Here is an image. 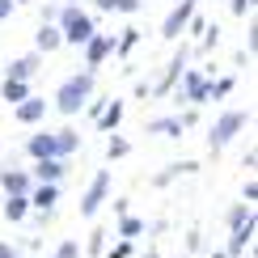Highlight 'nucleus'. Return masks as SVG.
I'll use <instances>...</instances> for the list:
<instances>
[{
    "label": "nucleus",
    "instance_id": "obj_6",
    "mask_svg": "<svg viewBox=\"0 0 258 258\" xmlns=\"http://www.w3.org/2000/svg\"><path fill=\"white\" fill-rule=\"evenodd\" d=\"M110 55H114V34H102V30H93L89 42H85V68L98 72Z\"/></svg>",
    "mask_w": 258,
    "mask_h": 258
},
{
    "label": "nucleus",
    "instance_id": "obj_19",
    "mask_svg": "<svg viewBox=\"0 0 258 258\" xmlns=\"http://www.w3.org/2000/svg\"><path fill=\"white\" fill-rule=\"evenodd\" d=\"M77 148H81V136L72 132V127H63V132H55V157H63V161H68L72 153H77Z\"/></svg>",
    "mask_w": 258,
    "mask_h": 258
},
{
    "label": "nucleus",
    "instance_id": "obj_29",
    "mask_svg": "<svg viewBox=\"0 0 258 258\" xmlns=\"http://www.w3.org/2000/svg\"><path fill=\"white\" fill-rule=\"evenodd\" d=\"M229 9H233V17H245V13H254V0H229Z\"/></svg>",
    "mask_w": 258,
    "mask_h": 258
},
{
    "label": "nucleus",
    "instance_id": "obj_32",
    "mask_svg": "<svg viewBox=\"0 0 258 258\" xmlns=\"http://www.w3.org/2000/svg\"><path fill=\"white\" fill-rule=\"evenodd\" d=\"M144 0H114V13H140Z\"/></svg>",
    "mask_w": 258,
    "mask_h": 258
},
{
    "label": "nucleus",
    "instance_id": "obj_9",
    "mask_svg": "<svg viewBox=\"0 0 258 258\" xmlns=\"http://www.w3.org/2000/svg\"><path fill=\"white\" fill-rule=\"evenodd\" d=\"M47 110H51V102H47V98H34V93H30V98H21V102H17V123L38 127L42 119H47Z\"/></svg>",
    "mask_w": 258,
    "mask_h": 258
},
{
    "label": "nucleus",
    "instance_id": "obj_15",
    "mask_svg": "<svg viewBox=\"0 0 258 258\" xmlns=\"http://www.w3.org/2000/svg\"><path fill=\"white\" fill-rule=\"evenodd\" d=\"M26 153L30 157H55V132H30V140H26Z\"/></svg>",
    "mask_w": 258,
    "mask_h": 258
},
{
    "label": "nucleus",
    "instance_id": "obj_39",
    "mask_svg": "<svg viewBox=\"0 0 258 258\" xmlns=\"http://www.w3.org/2000/svg\"><path fill=\"white\" fill-rule=\"evenodd\" d=\"M208 258H229V254H224V250H212V254H208Z\"/></svg>",
    "mask_w": 258,
    "mask_h": 258
},
{
    "label": "nucleus",
    "instance_id": "obj_35",
    "mask_svg": "<svg viewBox=\"0 0 258 258\" xmlns=\"http://www.w3.org/2000/svg\"><path fill=\"white\" fill-rule=\"evenodd\" d=\"M13 9H17L13 0H0V21H9V13H13Z\"/></svg>",
    "mask_w": 258,
    "mask_h": 258
},
{
    "label": "nucleus",
    "instance_id": "obj_13",
    "mask_svg": "<svg viewBox=\"0 0 258 258\" xmlns=\"http://www.w3.org/2000/svg\"><path fill=\"white\" fill-rule=\"evenodd\" d=\"M63 174H68V161L63 157H38V165H34V182H59Z\"/></svg>",
    "mask_w": 258,
    "mask_h": 258
},
{
    "label": "nucleus",
    "instance_id": "obj_12",
    "mask_svg": "<svg viewBox=\"0 0 258 258\" xmlns=\"http://www.w3.org/2000/svg\"><path fill=\"white\" fill-rule=\"evenodd\" d=\"M0 186H5V195H30L34 178H30V169H0Z\"/></svg>",
    "mask_w": 258,
    "mask_h": 258
},
{
    "label": "nucleus",
    "instance_id": "obj_26",
    "mask_svg": "<svg viewBox=\"0 0 258 258\" xmlns=\"http://www.w3.org/2000/svg\"><path fill=\"white\" fill-rule=\"evenodd\" d=\"M127 153H132V144H127L123 136H110V148H106V157H110V161H119V157H127Z\"/></svg>",
    "mask_w": 258,
    "mask_h": 258
},
{
    "label": "nucleus",
    "instance_id": "obj_40",
    "mask_svg": "<svg viewBox=\"0 0 258 258\" xmlns=\"http://www.w3.org/2000/svg\"><path fill=\"white\" fill-rule=\"evenodd\" d=\"M55 5H77V0H55Z\"/></svg>",
    "mask_w": 258,
    "mask_h": 258
},
{
    "label": "nucleus",
    "instance_id": "obj_18",
    "mask_svg": "<svg viewBox=\"0 0 258 258\" xmlns=\"http://www.w3.org/2000/svg\"><path fill=\"white\" fill-rule=\"evenodd\" d=\"M0 98H5L9 106H17L21 98H30V81H13V77H5V85H0Z\"/></svg>",
    "mask_w": 258,
    "mask_h": 258
},
{
    "label": "nucleus",
    "instance_id": "obj_41",
    "mask_svg": "<svg viewBox=\"0 0 258 258\" xmlns=\"http://www.w3.org/2000/svg\"><path fill=\"white\" fill-rule=\"evenodd\" d=\"M13 5H30V0H13Z\"/></svg>",
    "mask_w": 258,
    "mask_h": 258
},
{
    "label": "nucleus",
    "instance_id": "obj_22",
    "mask_svg": "<svg viewBox=\"0 0 258 258\" xmlns=\"http://www.w3.org/2000/svg\"><path fill=\"white\" fill-rule=\"evenodd\" d=\"M119 123H123V102L102 106V114H98V127H102V132H119Z\"/></svg>",
    "mask_w": 258,
    "mask_h": 258
},
{
    "label": "nucleus",
    "instance_id": "obj_21",
    "mask_svg": "<svg viewBox=\"0 0 258 258\" xmlns=\"http://www.w3.org/2000/svg\"><path fill=\"white\" fill-rule=\"evenodd\" d=\"M26 216H30V199L26 195H9L5 199V220L17 224V220H26Z\"/></svg>",
    "mask_w": 258,
    "mask_h": 258
},
{
    "label": "nucleus",
    "instance_id": "obj_16",
    "mask_svg": "<svg viewBox=\"0 0 258 258\" xmlns=\"http://www.w3.org/2000/svg\"><path fill=\"white\" fill-rule=\"evenodd\" d=\"M38 68H42V55H38V51H34V55H17L13 63H9V77H13V81H30Z\"/></svg>",
    "mask_w": 258,
    "mask_h": 258
},
{
    "label": "nucleus",
    "instance_id": "obj_17",
    "mask_svg": "<svg viewBox=\"0 0 258 258\" xmlns=\"http://www.w3.org/2000/svg\"><path fill=\"white\" fill-rule=\"evenodd\" d=\"M148 136H182V119L178 114H165V119H148L144 123Z\"/></svg>",
    "mask_w": 258,
    "mask_h": 258
},
{
    "label": "nucleus",
    "instance_id": "obj_2",
    "mask_svg": "<svg viewBox=\"0 0 258 258\" xmlns=\"http://www.w3.org/2000/svg\"><path fill=\"white\" fill-rule=\"evenodd\" d=\"M93 98V72L85 68L77 72V77H68L59 85V93H55V110L63 114V119H72V114H81L85 110V102Z\"/></svg>",
    "mask_w": 258,
    "mask_h": 258
},
{
    "label": "nucleus",
    "instance_id": "obj_33",
    "mask_svg": "<svg viewBox=\"0 0 258 258\" xmlns=\"http://www.w3.org/2000/svg\"><path fill=\"white\" fill-rule=\"evenodd\" d=\"M110 258H132V241L119 237V245H110Z\"/></svg>",
    "mask_w": 258,
    "mask_h": 258
},
{
    "label": "nucleus",
    "instance_id": "obj_5",
    "mask_svg": "<svg viewBox=\"0 0 258 258\" xmlns=\"http://www.w3.org/2000/svg\"><path fill=\"white\" fill-rule=\"evenodd\" d=\"M178 102H190V106H203L208 102V77L195 68H182V77H178Z\"/></svg>",
    "mask_w": 258,
    "mask_h": 258
},
{
    "label": "nucleus",
    "instance_id": "obj_1",
    "mask_svg": "<svg viewBox=\"0 0 258 258\" xmlns=\"http://www.w3.org/2000/svg\"><path fill=\"white\" fill-rule=\"evenodd\" d=\"M55 26H59V34H63V47H85V42H89V34L98 30V21L85 13L81 5H59Z\"/></svg>",
    "mask_w": 258,
    "mask_h": 258
},
{
    "label": "nucleus",
    "instance_id": "obj_36",
    "mask_svg": "<svg viewBox=\"0 0 258 258\" xmlns=\"http://www.w3.org/2000/svg\"><path fill=\"white\" fill-rule=\"evenodd\" d=\"M93 9H102V13H114V0H93Z\"/></svg>",
    "mask_w": 258,
    "mask_h": 258
},
{
    "label": "nucleus",
    "instance_id": "obj_11",
    "mask_svg": "<svg viewBox=\"0 0 258 258\" xmlns=\"http://www.w3.org/2000/svg\"><path fill=\"white\" fill-rule=\"evenodd\" d=\"M250 241H254V212H250L241 224H233V237H229V250H224V254H229V258H241Z\"/></svg>",
    "mask_w": 258,
    "mask_h": 258
},
{
    "label": "nucleus",
    "instance_id": "obj_27",
    "mask_svg": "<svg viewBox=\"0 0 258 258\" xmlns=\"http://www.w3.org/2000/svg\"><path fill=\"white\" fill-rule=\"evenodd\" d=\"M81 254H85V245H77L72 237H68V241H59V250H55V258H81Z\"/></svg>",
    "mask_w": 258,
    "mask_h": 258
},
{
    "label": "nucleus",
    "instance_id": "obj_10",
    "mask_svg": "<svg viewBox=\"0 0 258 258\" xmlns=\"http://www.w3.org/2000/svg\"><path fill=\"white\" fill-rule=\"evenodd\" d=\"M26 199H30V208H38V212H55V203H59V182H34Z\"/></svg>",
    "mask_w": 258,
    "mask_h": 258
},
{
    "label": "nucleus",
    "instance_id": "obj_34",
    "mask_svg": "<svg viewBox=\"0 0 258 258\" xmlns=\"http://www.w3.org/2000/svg\"><path fill=\"white\" fill-rule=\"evenodd\" d=\"M55 13H59V5H55V0H47V5H42V21H55Z\"/></svg>",
    "mask_w": 258,
    "mask_h": 258
},
{
    "label": "nucleus",
    "instance_id": "obj_30",
    "mask_svg": "<svg viewBox=\"0 0 258 258\" xmlns=\"http://www.w3.org/2000/svg\"><path fill=\"white\" fill-rule=\"evenodd\" d=\"M245 216H250V203H237V208L229 212V229H233V224H241Z\"/></svg>",
    "mask_w": 258,
    "mask_h": 258
},
{
    "label": "nucleus",
    "instance_id": "obj_25",
    "mask_svg": "<svg viewBox=\"0 0 258 258\" xmlns=\"http://www.w3.org/2000/svg\"><path fill=\"white\" fill-rule=\"evenodd\" d=\"M140 42V30H127L123 38H114V51H119V55H132V47Z\"/></svg>",
    "mask_w": 258,
    "mask_h": 258
},
{
    "label": "nucleus",
    "instance_id": "obj_8",
    "mask_svg": "<svg viewBox=\"0 0 258 258\" xmlns=\"http://www.w3.org/2000/svg\"><path fill=\"white\" fill-rule=\"evenodd\" d=\"M186 59H190V47H178V55L169 59L161 85H153V98H169V93H174V85H178V77H182V68H186Z\"/></svg>",
    "mask_w": 258,
    "mask_h": 258
},
{
    "label": "nucleus",
    "instance_id": "obj_14",
    "mask_svg": "<svg viewBox=\"0 0 258 258\" xmlns=\"http://www.w3.org/2000/svg\"><path fill=\"white\" fill-rule=\"evenodd\" d=\"M34 47H38V55H51V51H59V47H63V34H59L55 21H42V26H38Z\"/></svg>",
    "mask_w": 258,
    "mask_h": 258
},
{
    "label": "nucleus",
    "instance_id": "obj_28",
    "mask_svg": "<svg viewBox=\"0 0 258 258\" xmlns=\"http://www.w3.org/2000/svg\"><path fill=\"white\" fill-rule=\"evenodd\" d=\"M106 233H110V229H93V237H89L85 250H89V254H102V250H106Z\"/></svg>",
    "mask_w": 258,
    "mask_h": 258
},
{
    "label": "nucleus",
    "instance_id": "obj_24",
    "mask_svg": "<svg viewBox=\"0 0 258 258\" xmlns=\"http://www.w3.org/2000/svg\"><path fill=\"white\" fill-rule=\"evenodd\" d=\"M233 85H237L233 77H220V81H212V77H208V102H220V98H229V93H233Z\"/></svg>",
    "mask_w": 258,
    "mask_h": 258
},
{
    "label": "nucleus",
    "instance_id": "obj_3",
    "mask_svg": "<svg viewBox=\"0 0 258 258\" xmlns=\"http://www.w3.org/2000/svg\"><path fill=\"white\" fill-rule=\"evenodd\" d=\"M245 123H250V114L245 110H224L216 123H212V132H208V148L212 153H220L229 140H237V132H245Z\"/></svg>",
    "mask_w": 258,
    "mask_h": 258
},
{
    "label": "nucleus",
    "instance_id": "obj_37",
    "mask_svg": "<svg viewBox=\"0 0 258 258\" xmlns=\"http://www.w3.org/2000/svg\"><path fill=\"white\" fill-rule=\"evenodd\" d=\"M0 258H17V250H13L9 241H0Z\"/></svg>",
    "mask_w": 258,
    "mask_h": 258
},
{
    "label": "nucleus",
    "instance_id": "obj_23",
    "mask_svg": "<svg viewBox=\"0 0 258 258\" xmlns=\"http://www.w3.org/2000/svg\"><path fill=\"white\" fill-rule=\"evenodd\" d=\"M195 169H199L195 161H178V165H169V169H161V174H157L153 182H157V186H169V182H174L178 174H195Z\"/></svg>",
    "mask_w": 258,
    "mask_h": 258
},
{
    "label": "nucleus",
    "instance_id": "obj_31",
    "mask_svg": "<svg viewBox=\"0 0 258 258\" xmlns=\"http://www.w3.org/2000/svg\"><path fill=\"white\" fill-rule=\"evenodd\" d=\"M254 47H258V21H250V26H245V51L254 55Z\"/></svg>",
    "mask_w": 258,
    "mask_h": 258
},
{
    "label": "nucleus",
    "instance_id": "obj_7",
    "mask_svg": "<svg viewBox=\"0 0 258 258\" xmlns=\"http://www.w3.org/2000/svg\"><path fill=\"white\" fill-rule=\"evenodd\" d=\"M195 13H199V0H178V9H174V13H169L165 21H161V38L174 42L182 30H186V21L195 17Z\"/></svg>",
    "mask_w": 258,
    "mask_h": 258
},
{
    "label": "nucleus",
    "instance_id": "obj_38",
    "mask_svg": "<svg viewBox=\"0 0 258 258\" xmlns=\"http://www.w3.org/2000/svg\"><path fill=\"white\" fill-rule=\"evenodd\" d=\"M140 258H161V254H157V250H144V254H140Z\"/></svg>",
    "mask_w": 258,
    "mask_h": 258
},
{
    "label": "nucleus",
    "instance_id": "obj_4",
    "mask_svg": "<svg viewBox=\"0 0 258 258\" xmlns=\"http://www.w3.org/2000/svg\"><path fill=\"white\" fill-rule=\"evenodd\" d=\"M106 199H110V169H98V174H93V182H89V190H85V199H81V216L93 220V216L102 212Z\"/></svg>",
    "mask_w": 258,
    "mask_h": 258
},
{
    "label": "nucleus",
    "instance_id": "obj_20",
    "mask_svg": "<svg viewBox=\"0 0 258 258\" xmlns=\"http://www.w3.org/2000/svg\"><path fill=\"white\" fill-rule=\"evenodd\" d=\"M114 233H119L123 241H136V237H144V220L132 216V212H123V216H119V229H114Z\"/></svg>",
    "mask_w": 258,
    "mask_h": 258
}]
</instances>
